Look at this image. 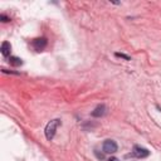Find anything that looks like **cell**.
<instances>
[{
	"instance_id": "8fae6325",
	"label": "cell",
	"mask_w": 161,
	"mask_h": 161,
	"mask_svg": "<svg viewBox=\"0 0 161 161\" xmlns=\"http://www.w3.org/2000/svg\"><path fill=\"white\" fill-rule=\"evenodd\" d=\"M108 161H118V160H117V158H116V157H111V158H109V160H108Z\"/></svg>"
},
{
	"instance_id": "7a4b0ae2",
	"label": "cell",
	"mask_w": 161,
	"mask_h": 161,
	"mask_svg": "<svg viewBox=\"0 0 161 161\" xmlns=\"http://www.w3.org/2000/svg\"><path fill=\"white\" fill-rule=\"evenodd\" d=\"M102 148H103V152H106V153H114L117 151L118 146H117L116 141H113V140H106L103 142Z\"/></svg>"
},
{
	"instance_id": "3957f363",
	"label": "cell",
	"mask_w": 161,
	"mask_h": 161,
	"mask_svg": "<svg viewBox=\"0 0 161 161\" xmlns=\"http://www.w3.org/2000/svg\"><path fill=\"white\" fill-rule=\"evenodd\" d=\"M132 155L138 157V158H145L150 155V151L145 147H141V146H133V150H132Z\"/></svg>"
},
{
	"instance_id": "52a82bcc",
	"label": "cell",
	"mask_w": 161,
	"mask_h": 161,
	"mask_svg": "<svg viewBox=\"0 0 161 161\" xmlns=\"http://www.w3.org/2000/svg\"><path fill=\"white\" fill-rule=\"evenodd\" d=\"M9 63L11 65H14V67H19V65L23 64V60L20 58H18V57H10L9 58Z\"/></svg>"
},
{
	"instance_id": "8992f818",
	"label": "cell",
	"mask_w": 161,
	"mask_h": 161,
	"mask_svg": "<svg viewBox=\"0 0 161 161\" xmlns=\"http://www.w3.org/2000/svg\"><path fill=\"white\" fill-rule=\"evenodd\" d=\"M10 52H11V44L9 42H4L1 44V54L4 57H8L10 54Z\"/></svg>"
},
{
	"instance_id": "30bf717a",
	"label": "cell",
	"mask_w": 161,
	"mask_h": 161,
	"mask_svg": "<svg viewBox=\"0 0 161 161\" xmlns=\"http://www.w3.org/2000/svg\"><path fill=\"white\" fill-rule=\"evenodd\" d=\"M94 153H96V155H97V157H98V158H101V160H102V158H103V157H104V156H103V155H102V153H98V152H97V150H96V151H94Z\"/></svg>"
},
{
	"instance_id": "9c48e42d",
	"label": "cell",
	"mask_w": 161,
	"mask_h": 161,
	"mask_svg": "<svg viewBox=\"0 0 161 161\" xmlns=\"http://www.w3.org/2000/svg\"><path fill=\"white\" fill-rule=\"evenodd\" d=\"M0 20H1V21H4V23H6V21H9V20H10V18H8L5 14H1V15H0Z\"/></svg>"
},
{
	"instance_id": "277c9868",
	"label": "cell",
	"mask_w": 161,
	"mask_h": 161,
	"mask_svg": "<svg viewBox=\"0 0 161 161\" xmlns=\"http://www.w3.org/2000/svg\"><path fill=\"white\" fill-rule=\"evenodd\" d=\"M31 45H33V48H34L36 52H42V50L47 47V39H45V38H36V39H33Z\"/></svg>"
},
{
	"instance_id": "ba28073f",
	"label": "cell",
	"mask_w": 161,
	"mask_h": 161,
	"mask_svg": "<svg viewBox=\"0 0 161 161\" xmlns=\"http://www.w3.org/2000/svg\"><path fill=\"white\" fill-rule=\"evenodd\" d=\"M114 55H116V57H121V58H123V59H126V60H131V58H130L128 55L123 54V53H116Z\"/></svg>"
},
{
	"instance_id": "6da1fadb",
	"label": "cell",
	"mask_w": 161,
	"mask_h": 161,
	"mask_svg": "<svg viewBox=\"0 0 161 161\" xmlns=\"http://www.w3.org/2000/svg\"><path fill=\"white\" fill-rule=\"evenodd\" d=\"M60 125V119L59 118H55V119H52L47 123L45 128H44V133H45V137L47 140H53L54 135H55V131H57V127Z\"/></svg>"
},
{
	"instance_id": "5b68a950",
	"label": "cell",
	"mask_w": 161,
	"mask_h": 161,
	"mask_svg": "<svg viewBox=\"0 0 161 161\" xmlns=\"http://www.w3.org/2000/svg\"><path fill=\"white\" fill-rule=\"evenodd\" d=\"M106 111H107V108H106L104 104H98V106L92 111L91 116H92V117H103V116L106 114Z\"/></svg>"
}]
</instances>
